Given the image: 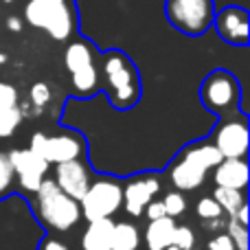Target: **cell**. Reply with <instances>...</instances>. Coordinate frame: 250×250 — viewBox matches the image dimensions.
<instances>
[{
	"mask_svg": "<svg viewBox=\"0 0 250 250\" xmlns=\"http://www.w3.org/2000/svg\"><path fill=\"white\" fill-rule=\"evenodd\" d=\"M104 83L110 95V104L117 110H129L141 99V75L134 62L125 53L112 51L104 53Z\"/></svg>",
	"mask_w": 250,
	"mask_h": 250,
	"instance_id": "1",
	"label": "cell"
},
{
	"mask_svg": "<svg viewBox=\"0 0 250 250\" xmlns=\"http://www.w3.org/2000/svg\"><path fill=\"white\" fill-rule=\"evenodd\" d=\"M200 101L208 112L220 117V123L248 117L242 110V86L237 77L224 68H217L204 77L200 86Z\"/></svg>",
	"mask_w": 250,
	"mask_h": 250,
	"instance_id": "2",
	"label": "cell"
},
{
	"mask_svg": "<svg viewBox=\"0 0 250 250\" xmlns=\"http://www.w3.org/2000/svg\"><path fill=\"white\" fill-rule=\"evenodd\" d=\"M222 160L224 158L211 143L189 145L169 165V180L180 191H193L207 180L208 169H215Z\"/></svg>",
	"mask_w": 250,
	"mask_h": 250,
	"instance_id": "3",
	"label": "cell"
},
{
	"mask_svg": "<svg viewBox=\"0 0 250 250\" xmlns=\"http://www.w3.org/2000/svg\"><path fill=\"white\" fill-rule=\"evenodd\" d=\"M35 211L44 226L57 233H66L82 220L79 202L57 189L55 180H44L35 191Z\"/></svg>",
	"mask_w": 250,
	"mask_h": 250,
	"instance_id": "4",
	"label": "cell"
},
{
	"mask_svg": "<svg viewBox=\"0 0 250 250\" xmlns=\"http://www.w3.org/2000/svg\"><path fill=\"white\" fill-rule=\"evenodd\" d=\"M24 18L31 26L46 31L57 42H66L77 22L70 0H29Z\"/></svg>",
	"mask_w": 250,
	"mask_h": 250,
	"instance_id": "5",
	"label": "cell"
},
{
	"mask_svg": "<svg viewBox=\"0 0 250 250\" xmlns=\"http://www.w3.org/2000/svg\"><path fill=\"white\" fill-rule=\"evenodd\" d=\"M165 16L176 31L189 38H200L213 26V0H165Z\"/></svg>",
	"mask_w": 250,
	"mask_h": 250,
	"instance_id": "6",
	"label": "cell"
},
{
	"mask_svg": "<svg viewBox=\"0 0 250 250\" xmlns=\"http://www.w3.org/2000/svg\"><path fill=\"white\" fill-rule=\"evenodd\" d=\"M64 64L66 70L70 73L73 90L77 97L86 99V97L95 95L99 90V70L95 66V51H92L90 44L86 42L68 44V48L64 53Z\"/></svg>",
	"mask_w": 250,
	"mask_h": 250,
	"instance_id": "7",
	"label": "cell"
},
{
	"mask_svg": "<svg viewBox=\"0 0 250 250\" xmlns=\"http://www.w3.org/2000/svg\"><path fill=\"white\" fill-rule=\"evenodd\" d=\"M123 204V187L114 180L101 178L97 182H90L86 195L79 200V211L90 222L110 220Z\"/></svg>",
	"mask_w": 250,
	"mask_h": 250,
	"instance_id": "8",
	"label": "cell"
},
{
	"mask_svg": "<svg viewBox=\"0 0 250 250\" xmlns=\"http://www.w3.org/2000/svg\"><path fill=\"white\" fill-rule=\"evenodd\" d=\"M211 145L222 158H244L248 151V117L224 121L213 129Z\"/></svg>",
	"mask_w": 250,
	"mask_h": 250,
	"instance_id": "9",
	"label": "cell"
},
{
	"mask_svg": "<svg viewBox=\"0 0 250 250\" xmlns=\"http://www.w3.org/2000/svg\"><path fill=\"white\" fill-rule=\"evenodd\" d=\"M215 31L226 44L233 46H248L250 42V29H248V11L244 7H224L215 11L213 18Z\"/></svg>",
	"mask_w": 250,
	"mask_h": 250,
	"instance_id": "10",
	"label": "cell"
},
{
	"mask_svg": "<svg viewBox=\"0 0 250 250\" xmlns=\"http://www.w3.org/2000/svg\"><path fill=\"white\" fill-rule=\"evenodd\" d=\"M9 160H11L13 173H16V180L20 182L22 189L35 191L40 189L44 180H46V171H48V163L40 156H35L29 149H11L9 151Z\"/></svg>",
	"mask_w": 250,
	"mask_h": 250,
	"instance_id": "11",
	"label": "cell"
},
{
	"mask_svg": "<svg viewBox=\"0 0 250 250\" xmlns=\"http://www.w3.org/2000/svg\"><path fill=\"white\" fill-rule=\"evenodd\" d=\"M90 169L82 163V160H70V163L57 165V176L55 185L62 193H66L68 198H73L75 202L86 195L88 187H90Z\"/></svg>",
	"mask_w": 250,
	"mask_h": 250,
	"instance_id": "12",
	"label": "cell"
},
{
	"mask_svg": "<svg viewBox=\"0 0 250 250\" xmlns=\"http://www.w3.org/2000/svg\"><path fill=\"white\" fill-rule=\"evenodd\" d=\"M160 191V182L156 176H141L127 182L123 187V204L121 207L132 217H141L145 213V207L154 200V195Z\"/></svg>",
	"mask_w": 250,
	"mask_h": 250,
	"instance_id": "13",
	"label": "cell"
},
{
	"mask_svg": "<svg viewBox=\"0 0 250 250\" xmlns=\"http://www.w3.org/2000/svg\"><path fill=\"white\" fill-rule=\"evenodd\" d=\"M86 151V141L79 134L73 136H46L42 147V158L48 165H62L70 160H79V156Z\"/></svg>",
	"mask_w": 250,
	"mask_h": 250,
	"instance_id": "14",
	"label": "cell"
},
{
	"mask_svg": "<svg viewBox=\"0 0 250 250\" xmlns=\"http://www.w3.org/2000/svg\"><path fill=\"white\" fill-rule=\"evenodd\" d=\"M215 185L220 189L242 191L248 185V165L244 158H224L215 167Z\"/></svg>",
	"mask_w": 250,
	"mask_h": 250,
	"instance_id": "15",
	"label": "cell"
},
{
	"mask_svg": "<svg viewBox=\"0 0 250 250\" xmlns=\"http://www.w3.org/2000/svg\"><path fill=\"white\" fill-rule=\"evenodd\" d=\"M112 220L90 222L82 235V250H110L112 244Z\"/></svg>",
	"mask_w": 250,
	"mask_h": 250,
	"instance_id": "16",
	"label": "cell"
},
{
	"mask_svg": "<svg viewBox=\"0 0 250 250\" xmlns=\"http://www.w3.org/2000/svg\"><path fill=\"white\" fill-rule=\"evenodd\" d=\"M176 226L178 224L171 217H160V220L149 222V226H147V230H145L147 250H165L167 246H171Z\"/></svg>",
	"mask_w": 250,
	"mask_h": 250,
	"instance_id": "17",
	"label": "cell"
},
{
	"mask_svg": "<svg viewBox=\"0 0 250 250\" xmlns=\"http://www.w3.org/2000/svg\"><path fill=\"white\" fill-rule=\"evenodd\" d=\"M110 250H141V233L136 226L127 224V222L114 224Z\"/></svg>",
	"mask_w": 250,
	"mask_h": 250,
	"instance_id": "18",
	"label": "cell"
},
{
	"mask_svg": "<svg viewBox=\"0 0 250 250\" xmlns=\"http://www.w3.org/2000/svg\"><path fill=\"white\" fill-rule=\"evenodd\" d=\"M213 200L217 202V207L222 208V211H226L230 217L235 215V213L239 211V208L246 204V200H244V193L242 191H235V189H220L217 187L215 193H213Z\"/></svg>",
	"mask_w": 250,
	"mask_h": 250,
	"instance_id": "19",
	"label": "cell"
},
{
	"mask_svg": "<svg viewBox=\"0 0 250 250\" xmlns=\"http://www.w3.org/2000/svg\"><path fill=\"white\" fill-rule=\"evenodd\" d=\"M13 185H16V173H13L9 154L0 151V200L9 198L13 193Z\"/></svg>",
	"mask_w": 250,
	"mask_h": 250,
	"instance_id": "20",
	"label": "cell"
},
{
	"mask_svg": "<svg viewBox=\"0 0 250 250\" xmlns=\"http://www.w3.org/2000/svg\"><path fill=\"white\" fill-rule=\"evenodd\" d=\"M22 112L20 108H11V110H4V112H0V138H9L13 132L18 129V125L22 123Z\"/></svg>",
	"mask_w": 250,
	"mask_h": 250,
	"instance_id": "21",
	"label": "cell"
},
{
	"mask_svg": "<svg viewBox=\"0 0 250 250\" xmlns=\"http://www.w3.org/2000/svg\"><path fill=\"white\" fill-rule=\"evenodd\" d=\"M163 202V208H165V215L167 217H178V215H182L185 213V208H187V200H185V195L180 193V191H171V193H167L165 195V200H160Z\"/></svg>",
	"mask_w": 250,
	"mask_h": 250,
	"instance_id": "22",
	"label": "cell"
},
{
	"mask_svg": "<svg viewBox=\"0 0 250 250\" xmlns=\"http://www.w3.org/2000/svg\"><path fill=\"white\" fill-rule=\"evenodd\" d=\"M29 99H31V104L35 105V112H42V108L51 101V88H48V83H44V82H38V83H33L31 86V92H29Z\"/></svg>",
	"mask_w": 250,
	"mask_h": 250,
	"instance_id": "23",
	"label": "cell"
},
{
	"mask_svg": "<svg viewBox=\"0 0 250 250\" xmlns=\"http://www.w3.org/2000/svg\"><path fill=\"white\" fill-rule=\"evenodd\" d=\"M195 211H198V215L202 217V220H207V222H211V220H220L222 217V208L217 207V202L213 198H202L198 202V207H195Z\"/></svg>",
	"mask_w": 250,
	"mask_h": 250,
	"instance_id": "24",
	"label": "cell"
},
{
	"mask_svg": "<svg viewBox=\"0 0 250 250\" xmlns=\"http://www.w3.org/2000/svg\"><path fill=\"white\" fill-rule=\"evenodd\" d=\"M195 244L193 237V230L189 226H176L173 230V239H171V246H176L178 250H191Z\"/></svg>",
	"mask_w": 250,
	"mask_h": 250,
	"instance_id": "25",
	"label": "cell"
},
{
	"mask_svg": "<svg viewBox=\"0 0 250 250\" xmlns=\"http://www.w3.org/2000/svg\"><path fill=\"white\" fill-rule=\"evenodd\" d=\"M229 237L233 242L235 250H248V229L239 226L235 220L229 222Z\"/></svg>",
	"mask_w": 250,
	"mask_h": 250,
	"instance_id": "26",
	"label": "cell"
},
{
	"mask_svg": "<svg viewBox=\"0 0 250 250\" xmlns=\"http://www.w3.org/2000/svg\"><path fill=\"white\" fill-rule=\"evenodd\" d=\"M18 105V90L11 83H0V112Z\"/></svg>",
	"mask_w": 250,
	"mask_h": 250,
	"instance_id": "27",
	"label": "cell"
},
{
	"mask_svg": "<svg viewBox=\"0 0 250 250\" xmlns=\"http://www.w3.org/2000/svg\"><path fill=\"white\" fill-rule=\"evenodd\" d=\"M145 213H147V217H149V222L160 220V217H167L165 215V208H163V202H160V200H151V202L145 207Z\"/></svg>",
	"mask_w": 250,
	"mask_h": 250,
	"instance_id": "28",
	"label": "cell"
},
{
	"mask_svg": "<svg viewBox=\"0 0 250 250\" xmlns=\"http://www.w3.org/2000/svg\"><path fill=\"white\" fill-rule=\"evenodd\" d=\"M208 250H235V246L229 235H217L215 239L208 242Z\"/></svg>",
	"mask_w": 250,
	"mask_h": 250,
	"instance_id": "29",
	"label": "cell"
},
{
	"mask_svg": "<svg viewBox=\"0 0 250 250\" xmlns=\"http://www.w3.org/2000/svg\"><path fill=\"white\" fill-rule=\"evenodd\" d=\"M4 26H7L11 33H20L22 31V20L18 16H9L7 20H4Z\"/></svg>",
	"mask_w": 250,
	"mask_h": 250,
	"instance_id": "30",
	"label": "cell"
},
{
	"mask_svg": "<svg viewBox=\"0 0 250 250\" xmlns=\"http://www.w3.org/2000/svg\"><path fill=\"white\" fill-rule=\"evenodd\" d=\"M40 250H68L66 248V244H62V242H57V239H44L42 242V246H40Z\"/></svg>",
	"mask_w": 250,
	"mask_h": 250,
	"instance_id": "31",
	"label": "cell"
},
{
	"mask_svg": "<svg viewBox=\"0 0 250 250\" xmlns=\"http://www.w3.org/2000/svg\"><path fill=\"white\" fill-rule=\"evenodd\" d=\"M233 220L237 222L239 226H244V229H248V207H246V204H244V207L239 208L237 213H235V215H233Z\"/></svg>",
	"mask_w": 250,
	"mask_h": 250,
	"instance_id": "32",
	"label": "cell"
},
{
	"mask_svg": "<svg viewBox=\"0 0 250 250\" xmlns=\"http://www.w3.org/2000/svg\"><path fill=\"white\" fill-rule=\"evenodd\" d=\"M0 64H7V53L0 51Z\"/></svg>",
	"mask_w": 250,
	"mask_h": 250,
	"instance_id": "33",
	"label": "cell"
},
{
	"mask_svg": "<svg viewBox=\"0 0 250 250\" xmlns=\"http://www.w3.org/2000/svg\"><path fill=\"white\" fill-rule=\"evenodd\" d=\"M165 250H178L176 246H167V248H165Z\"/></svg>",
	"mask_w": 250,
	"mask_h": 250,
	"instance_id": "34",
	"label": "cell"
},
{
	"mask_svg": "<svg viewBox=\"0 0 250 250\" xmlns=\"http://www.w3.org/2000/svg\"><path fill=\"white\" fill-rule=\"evenodd\" d=\"M2 2H7V4H9V2H13V0H2Z\"/></svg>",
	"mask_w": 250,
	"mask_h": 250,
	"instance_id": "35",
	"label": "cell"
}]
</instances>
